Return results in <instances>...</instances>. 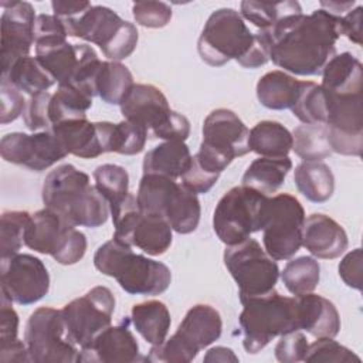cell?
I'll list each match as a JSON object with an SVG mask.
<instances>
[{
    "mask_svg": "<svg viewBox=\"0 0 363 363\" xmlns=\"http://www.w3.org/2000/svg\"><path fill=\"white\" fill-rule=\"evenodd\" d=\"M1 74L24 57L34 44L35 10L27 1H1Z\"/></svg>",
    "mask_w": 363,
    "mask_h": 363,
    "instance_id": "obj_16",
    "label": "cell"
},
{
    "mask_svg": "<svg viewBox=\"0 0 363 363\" xmlns=\"http://www.w3.org/2000/svg\"><path fill=\"white\" fill-rule=\"evenodd\" d=\"M322 89L330 94H362L363 67L352 52L335 54L322 69Z\"/></svg>",
    "mask_w": 363,
    "mask_h": 363,
    "instance_id": "obj_25",
    "label": "cell"
},
{
    "mask_svg": "<svg viewBox=\"0 0 363 363\" xmlns=\"http://www.w3.org/2000/svg\"><path fill=\"white\" fill-rule=\"evenodd\" d=\"M303 362L360 363V357L346 346L333 340V337H318V340L308 346Z\"/></svg>",
    "mask_w": 363,
    "mask_h": 363,
    "instance_id": "obj_43",
    "label": "cell"
},
{
    "mask_svg": "<svg viewBox=\"0 0 363 363\" xmlns=\"http://www.w3.org/2000/svg\"><path fill=\"white\" fill-rule=\"evenodd\" d=\"M7 298L1 296V308H0V347L9 346L13 342L18 340V315L11 306Z\"/></svg>",
    "mask_w": 363,
    "mask_h": 363,
    "instance_id": "obj_52",
    "label": "cell"
},
{
    "mask_svg": "<svg viewBox=\"0 0 363 363\" xmlns=\"http://www.w3.org/2000/svg\"><path fill=\"white\" fill-rule=\"evenodd\" d=\"M240 16L250 23H252L258 30L271 28L281 18L289 14L302 13V9L298 1L286 0V1H252L245 0L240 4Z\"/></svg>",
    "mask_w": 363,
    "mask_h": 363,
    "instance_id": "obj_39",
    "label": "cell"
},
{
    "mask_svg": "<svg viewBox=\"0 0 363 363\" xmlns=\"http://www.w3.org/2000/svg\"><path fill=\"white\" fill-rule=\"evenodd\" d=\"M337 269H339V277L347 286L362 291V285H363L362 248H354L350 252H347L339 262Z\"/></svg>",
    "mask_w": 363,
    "mask_h": 363,
    "instance_id": "obj_49",
    "label": "cell"
},
{
    "mask_svg": "<svg viewBox=\"0 0 363 363\" xmlns=\"http://www.w3.org/2000/svg\"><path fill=\"white\" fill-rule=\"evenodd\" d=\"M115 303L112 291L98 285L61 309L68 333L79 347L89 345L101 330L112 323Z\"/></svg>",
    "mask_w": 363,
    "mask_h": 363,
    "instance_id": "obj_13",
    "label": "cell"
},
{
    "mask_svg": "<svg viewBox=\"0 0 363 363\" xmlns=\"http://www.w3.org/2000/svg\"><path fill=\"white\" fill-rule=\"evenodd\" d=\"M347 234L332 217L313 213L305 218L302 228V245L320 259H333L347 250Z\"/></svg>",
    "mask_w": 363,
    "mask_h": 363,
    "instance_id": "obj_20",
    "label": "cell"
},
{
    "mask_svg": "<svg viewBox=\"0 0 363 363\" xmlns=\"http://www.w3.org/2000/svg\"><path fill=\"white\" fill-rule=\"evenodd\" d=\"M292 150L303 160L326 159L332 155L325 123H302L292 132Z\"/></svg>",
    "mask_w": 363,
    "mask_h": 363,
    "instance_id": "obj_37",
    "label": "cell"
},
{
    "mask_svg": "<svg viewBox=\"0 0 363 363\" xmlns=\"http://www.w3.org/2000/svg\"><path fill=\"white\" fill-rule=\"evenodd\" d=\"M130 320L136 332L152 346L166 340L172 323L167 306L155 299L133 305Z\"/></svg>",
    "mask_w": 363,
    "mask_h": 363,
    "instance_id": "obj_29",
    "label": "cell"
},
{
    "mask_svg": "<svg viewBox=\"0 0 363 363\" xmlns=\"http://www.w3.org/2000/svg\"><path fill=\"white\" fill-rule=\"evenodd\" d=\"M218 177H220V174L213 173V172L207 170L206 167H203L193 155L189 167L186 169V172L182 174L180 179H182V184L191 193L206 194L213 189V186L217 183Z\"/></svg>",
    "mask_w": 363,
    "mask_h": 363,
    "instance_id": "obj_47",
    "label": "cell"
},
{
    "mask_svg": "<svg viewBox=\"0 0 363 363\" xmlns=\"http://www.w3.org/2000/svg\"><path fill=\"white\" fill-rule=\"evenodd\" d=\"M129 318H123L121 323L109 325L101 330L89 345L81 347L78 362L91 363H135L146 360L140 356L139 345L129 329Z\"/></svg>",
    "mask_w": 363,
    "mask_h": 363,
    "instance_id": "obj_17",
    "label": "cell"
},
{
    "mask_svg": "<svg viewBox=\"0 0 363 363\" xmlns=\"http://www.w3.org/2000/svg\"><path fill=\"white\" fill-rule=\"evenodd\" d=\"M172 7L163 1H136L132 6V16L135 21L147 28L166 27L172 20Z\"/></svg>",
    "mask_w": 363,
    "mask_h": 363,
    "instance_id": "obj_44",
    "label": "cell"
},
{
    "mask_svg": "<svg viewBox=\"0 0 363 363\" xmlns=\"http://www.w3.org/2000/svg\"><path fill=\"white\" fill-rule=\"evenodd\" d=\"M223 330V320L220 312L206 303H197L191 306L177 330L174 337L196 357L197 353L214 343Z\"/></svg>",
    "mask_w": 363,
    "mask_h": 363,
    "instance_id": "obj_19",
    "label": "cell"
},
{
    "mask_svg": "<svg viewBox=\"0 0 363 363\" xmlns=\"http://www.w3.org/2000/svg\"><path fill=\"white\" fill-rule=\"evenodd\" d=\"M200 214L201 207L197 194L177 183L164 207L163 218L170 224L173 231L179 234H190L196 231Z\"/></svg>",
    "mask_w": 363,
    "mask_h": 363,
    "instance_id": "obj_32",
    "label": "cell"
},
{
    "mask_svg": "<svg viewBox=\"0 0 363 363\" xmlns=\"http://www.w3.org/2000/svg\"><path fill=\"white\" fill-rule=\"evenodd\" d=\"M62 21V20H61ZM68 37L96 44L109 61L128 58L136 48L139 33L130 21L105 6H91L75 18L62 21Z\"/></svg>",
    "mask_w": 363,
    "mask_h": 363,
    "instance_id": "obj_6",
    "label": "cell"
},
{
    "mask_svg": "<svg viewBox=\"0 0 363 363\" xmlns=\"http://www.w3.org/2000/svg\"><path fill=\"white\" fill-rule=\"evenodd\" d=\"M191 160V153L184 142L167 140L150 149L142 163L143 174H162L179 179L186 172Z\"/></svg>",
    "mask_w": 363,
    "mask_h": 363,
    "instance_id": "obj_26",
    "label": "cell"
},
{
    "mask_svg": "<svg viewBox=\"0 0 363 363\" xmlns=\"http://www.w3.org/2000/svg\"><path fill=\"white\" fill-rule=\"evenodd\" d=\"M294 182L299 193L312 203L328 201L335 190V176L330 167L318 160H303L295 167Z\"/></svg>",
    "mask_w": 363,
    "mask_h": 363,
    "instance_id": "obj_28",
    "label": "cell"
},
{
    "mask_svg": "<svg viewBox=\"0 0 363 363\" xmlns=\"http://www.w3.org/2000/svg\"><path fill=\"white\" fill-rule=\"evenodd\" d=\"M299 79L285 71H269L257 82V98L259 104L268 109H291L299 89Z\"/></svg>",
    "mask_w": 363,
    "mask_h": 363,
    "instance_id": "obj_30",
    "label": "cell"
},
{
    "mask_svg": "<svg viewBox=\"0 0 363 363\" xmlns=\"http://www.w3.org/2000/svg\"><path fill=\"white\" fill-rule=\"evenodd\" d=\"M92 4L85 0L79 1H67V0H54L51 3L54 16H57L60 20H71L86 11Z\"/></svg>",
    "mask_w": 363,
    "mask_h": 363,
    "instance_id": "obj_54",
    "label": "cell"
},
{
    "mask_svg": "<svg viewBox=\"0 0 363 363\" xmlns=\"http://www.w3.org/2000/svg\"><path fill=\"white\" fill-rule=\"evenodd\" d=\"M320 6H322V10L333 16L342 17L343 14L352 10V7L354 6V1L353 0L352 1H320Z\"/></svg>",
    "mask_w": 363,
    "mask_h": 363,
    "instance_id": "obj_57",
    "label": "cell"
},
{
    "mask_svg": "<svg viewBox=\"0 0 363 363\" xmlns=\"http://www.w3.org/2000/svg\"><path fill=\"white\" fill-rule=\"evenodd\" d=\"M35 58L58 85L69 84L82 55V44H69L65 37L43 38L34 43Z\"/></svg>",
    "mask_w": 363,
    "mask_h": 363,
    "instance_id": "obj_22",
    "label": "cell"
},
{
    "mask_svg": "<svg viewBox=\"0 0 363 363\" xmlns=\"http://www.w3.org/2000/svg\"><path fill=\"white\" fill-rule=\"evenodd\" d=\"M52 94L50 92H40L31 95L30 99L26 102V108L23 112V121L26 126L33 130H48L51 129V115H50V104H51Z\"/></svg>",
    "mask_w": 363,
    "mask_h": 363,
    "instance_id": "obj_45",
    "label": "cell"
},
{
    "mask_svg": "<svg viewBox=\"0 0 363 363\" xmlns=\"http://www.w3.org/2000/svg\"><path fill=\"white\" fill-rule=\"evenodd\" d=\"M279 274L285 288L294 296H301L313 292L318 286L320 279V265L313 257L302 255L289 259Z\"/></svg>",
    "mask_w": 363,
    "mask_h": 363,
    "instance_id": "obj_36",
    "label": "cell"
},
{
    "mask_svg": "<svg viewBox=\"0 0 363 363\" xmlns=\"http://www.w3.org/2000/svg\"><path fill=\"white\" fill-rule=\"evenodd\" d=\"M268 196L247 187L230 189L213 213V230L225 245L238 244L261 231L267 218Z\"/></svg>",
    "mask_w": 363,
    "mask_h": 363,
    "instance_id": "obj_7",
    "label": "cell"
},
{
    "mask_svg": "<svg viewBox=\"0 0 363 363\" xmlns=\"http://www.w3.org/2000/svg\"><path fill=\"white\" fill-rule=\"evenodd\" d=\"M224 264L238 286L240 298L268 294L275 289L279 278L277 261L254 238L227 245Z\"/></svg>",
    "mask_w": 363,
    "mask_h": 363,
    "instance_id": "obj_11",
    "label": "cell"
},
{
    "mask_svg": "<svg viewBox=\"0 0 363 363\" xmlns=\"http://www.w3.org/2000/svg\"><path fill=\"white\" fill-rule=\"evenodd\" d=\"M251 152L262 157H282L292 150V133L277 121H261L248 136Z\"/></svg>",
    "mask_w": 363,
    "mask_h": 363,
    "instance_id": "obj_33",
    "label": "cell"
},
{
    "mask_svg": "<svg viewBox=\"0 0 363 363\" xmlns=\"http://www.w3.org/2000/svg\"><path fill=\"white\" fill-rule=\"evenodd\" d=\"M1 77L30 96L45 92L55 84L54 78L43 68L38 60L30 55L17 60L6 74H1Z\"/></svg>",
    "mask_w": 363,
    "mask_h": 363,
    "instance_id": "obj_35",
    "label": "cell"
},
{
    "mask_svg": "<svg viewBox=\"0 0 363 363\" xmlns=\"http://www.w3.org/2000/svg\"><path fill=\"white\" fill-rule=\"evenodd\" d=\"M41 199L47 208L74 227H101L111 213L108 201L89 183V176L71 163L61 164L45 176Z\"/></svg>",
    "mask_w": 363,
    "mask_h": 363,
    "instance_id": "obj_2",
    "label": "cell"
},
{
    "mask_svg": "<svg viewBox=\"0 0 363 363\" xmlns=\"http://www.w3.org/2000/svg\"><path fill=\"white\" fill-rule=\"evenodd\" d=\"M0 101H1V111H0V122L9 123L16 121L20 115H23L26 108V101L21 92L13 86L4 77L0 81Z\"/></svg>",
    "mask_w": 363,
    "mask_h": 363,
    "instance_id": "obj_48",
    "label": "cell"
},
{
    "mask_svg": "<svg viewBox=\"0 0 363 363\" xmlns=\"http://www.w3.org/2000/svg\"><path fill=\"white\" fill-rule=\"evenodd\" d=\"M242 311L238 322L247 353L261 352L274 337L299 330L296 298L284 296L275 289L264 295L240 298Z\"/></svg>",
    "mask_w": 363,
    "mask_h": 363,
    "instance_id": "obj_5",
    "label": "cell"
},
{
    "mask_svg": "<svg viewBox=\"0 0 363 363\" xmlns=\"http://www.w3.org/2000/svg\"><path fill=\"white\" fill-rule=\"evenodd\" d=\"M64 150L81 159H94L104 153L96 122H89L86 116L61 121L50 129Z\"/></svg>",
    "mask_w": 363,
    "mask_h": 363,
    "instance_id": "obj_24",
    "label": "cell"
},
{
    "mask_svg": "<svg viewBox=\"0 0 363 363\" xmlns=\"http://www.w3.org/2000/svg\"><path fill=\"white\" fill-rule=\"evenodd\" d=\"M203 139L194 157L207 170L221 172L235 159L251 152L248 145L250 129L230 109L211 111L203 122Z\"/></svg>",
    "mask_w": 363,
    "mask_h": 363,
    "instance_id": "obj_8",
    "label": "cell"
},
{
    "mask_svg": "<svg viewBox=\"0 0 363 363\" xmlns=\"http://www.w3.org/2000/svg\"><path fill=\"white\" fill-rule=\"evenodd\" d=\"M362 11L363 7L357 6L356 9L343 14L339 20L340 34L346 35L352 43L362 44Z\"/></svg>",
    "mask_w": 363,
    "mask_h": 363,
    "instance_id": "obj_53",
    "label": "cell"
},
{
    "mask_svg": "<svg viewBox=\"0 0 363 363\" xmlns=\"http://www.w3.org/2000/svg\"><path fill=\"white\" fill-rule=\"evenodd\" d=\"M203 362L206 363H228V362H238V356L225 346H216L207 350V353L203 357Z\"/></svg>",
    "mask_w": 363,
    "mask_h": 363,
    "instance_id": "obj_56",
    "label": "cell"
},
{
    "mask_svg": "<svg viewBox=\"0 0 363 363\" xmlns=\"http://www.w3.org/2000/svg\"><path fill=\"white\" fill-rule=\"evenodd\" d=\"M303 223L305 211L295 196L279 193L269 199L262 227L267 254L275 261L291 259L302 247Z\"/></svg>",
    "mask_w": 363,
    "mask_h": 363,
    "instance_id": "obj_12",
    "label": "cell"
},
{
    "mask_svg": "<svg viewBox=\"0 0 363 363\" xmlns=\"http://www.w3.org/2000/svg\"><path fill=\"white\" fill-rule=\"evenodd\" d=\"M133 75L119 61H102L95 79L96 95L109 105H121L133 86Z\"/></svg>",
    "mask_w": 363,
    "mask_h": 363,
    "instance_id": "obj_34",
    "label": "cell"
},
{
    "mask_svg": "<svg viewBox=\"0 0 363 363\" xmlns=\"http://www.w3.org/2000/svg\"><path fill=\"white\" fill-rule=\"evenodd\" d=\"M111 216L115 240L138 247L149 255H162L170 248L173 240L170 224L157 214L140 211L135 194L129 193L116 208L111 210Z\"/></svg>",
    "mask_w": 363,
    "mask_h": 363,
    "instance_id": "obj_10",
    "label": "cell"
},
{
    "mask_svg": "<svg viewBox=\"0 0 363 363\" xmlns=\"http://www.w3.org/2000/svg\"><path fill=\"white\" fill-rule=\"evenodd\" d=\"M31 214L28 211H4L0 220L1 258L14 255L24 244V235Z\"/></svg>",
    "mask_w": 363,
    "mask_h": 363,
    "instance_id": "obj_42",
    "label": "cell"
},
{
    "mask_svg": "<svg viewBox=\"0 0 363 363\" xmlns=\"http://www.w3.org/2000/svg\"><path fill=\"white\" fill-rule=\"evenodd\" d=\"M86 251V237L79 230L74 228L64 247L52 258L61 265H72L81 261Z\"/></svg>",
    "mask_w": 363,
    "mask_h": 363,
    "instance_id": "obj_51",
    "label": "cell"
},
{
    "mask_svg": "<svg viewBox=\"0 0 363 363\" xmlns=\"http://www.w3.org/2000/svg\"><path fill=\"white\" fill-rule=\"evenodd\" d=\"M95 187L109 204V211L116 208L129 194V174L125 167L105 163L94 170Z\"/></svg>",
    "mask_w": 363,
    "mask_h": 363,
    "instance_id": "obj_41",
    "label": "cell"
},
{
    "mask_svg": "<svg viewBox=\"0 0 363 363\" xmlns=\"http://www.w3.org/2000/svg\"><path fill=\"white\" fill-rule=\"evenodd\" d=\"M0 153L6 162L34 172L48 169L68 155L50 129L31 135L24 132L7 133L0 140Z\"/></svg>",
    "mask_w": 363,
    "mask_h": 363,
    "instance_id": "obj_15",
    "label": "cell"
},
{
    "mask_svg": "<svg viewBox=\"0 0 363 363\" xmlns=\"http://www.w3.org/2000/svg\"><path fill=\"white\" fill-rule=\"evenodd\" d=\"M50 289V274L44 262L31 254L1 258V296L13 303L31 305Z\"/></svg>",
    "mask_w": 363,
    "mask_h": 363,
    "instance_id": "obj_14",
    "label": "cell"
},
{
    "mask_svg": "<svg viewBox=\"0 0 363 363\" xmlns=\"http://www.w3.org/2000/svg\"><path fill=\"white\" fill-rule=\"evenodd\" d=\"M292 169V160L282 157H257L251 162L242 174V186L251 187L265 196L275 193L285 182L288 172Z\"/></svg>",
    "mask_w": 363,
    "mask_h": 363,
    "instance_id": "obj_27",
    "label": "cell"
},
{
    "mask_svg": "<svg viewBox=\"0 0 363 363\" xmlns=\"http://www.w3.org/2000/svg\"><path fill=\"white\" fill-rule=\"evenodd\" d=\"M197 51L211 67L235 60L244 68H258L269 61L258 35L251 33L240 13L230 7L210 14L199 37Z\"/></svg>",
    "mask_w": 363,
    "mask_h": 363,
    "instance_id": "obj_3",
    "label": "cell"
},
{
    "mask_svg": "<svg viewBox=\"0 0 363 363\" xmlns=\"http://www.w3.org/2000/svg\"><path fill=\"white\" fill-rule=\"evenodd\" d=\"M105 153L115 152L119 155H138L143 150L147 140V130L130 121L123 119L119 123L98 122Z\"/></svg>",
    "mask_w": 363,
    "mask_h": 363,
    "instance_id": "obj_31",
    "label": "cell"
},
{
    "mask_svg": "<svg viewBox=\"0 0 363 363\" xmlns=\"http://www.w3.org/2000/svg\"><path fill=\"white\" fill-rule=\"evenodd\" d=\"M94 265L101 274L115 278L129 295H160L172 282L167 265L135 254L130 245L113 237L98 247L94 254Z\"/></svg>",
    "mask_w": 363,
    "mask_h": 363,
    "instance_id": "obj_4",
    "label": "cell"
},
{
    "mask_svg": "<svg viewBox=\"0 0 363 363\" xmlns=\"http://www.w3.org/2000/svg\"><path fill=\"white\" fill-rule=\"evenodd\" d=\"M281 339L278 340L275 346V359L281 363H296V362H303L305 354L308 352V340L303 333L299 330L285 333L279 336Z\"/></svg>",
    "mask_w": 363,
    "mask_h": 363,
    "instance_id": "obj_46",
    "label": "cell"
},
{
    "mask_svg": "<svg viewBox=\"0 0 363 363\" xmlns=\"http://www.w3.org/2000/svg\"><path fill=\"white\" fill-rule=\"evenodd\" d=\"M74 228L58 213L44 207L31 214L24 235V245L35 252L54 257L64 247Z\"/></svg>",
    "mask_w": 363,
    "mask_h": 363,
    "instance_id": "obj_21",
    "label": "cell"
},
{
    "mask_svg": "<svg viewBox=\"0 0 363 363\" xmlns=\"http://www.w3.org/2000/svg\"><path fill=\"white\" fill-rule=\"evenodd\" d=\"M92 106V96L71 84L58 85V89L51 96L50 115L51 123L55 125L61 121L86 116V111Z\"/></svg>",
    "mask_w": 363,
    "mask_h": 363,
    "instance_id": "obj_40",
    "label": "cell"
},
{
    "mask_svg": "<svg viewBox=\"0 0 363 363\" xmlns=\"http://www.w3.org/2000/svg\"><path fill=\"white\" fill-rule=\"evenodd\" d=\"M24 342L31 363H74L79 349L68 333L61 309H35L26 325Z\"/></svg>",
    "mask_w": 363,
    "mask_h": 363,
    "instance_id": "obj_9",
    "label": "cell"
},
{
    "mask_svg": "<svg viewBox=\"0 0 363 363\" xmlns=\"http://www.w3.org/2000/svg\"><path fill=\"white\" fill-rule=\"evenodd\" d=\"M119 106L123 118L143 126L147 136H152L173 111L164 94L152 84H133Z\"/></svg>",
    "mask_w": 363,
    "mask_h": 363,
    "instance_id": "obj_18",
    "label": "cell"
},
{
    "mask_svg": "<svg viewBox=\"0 0 363 363\" xmlns=\"http://www.w3.org/2000/svg\"><path fill=\"white\" fill-rule=\"evenodd\" d=\"M0 362L1 363H10V362H18V363L30 362L31 363L26 342L18 339L9 346L0 347Z\"/></svg>",
    "mask_w": 363,
    "mask_h": 363,
    "instance_id": "obj_55",
    "label": "cell"
},
{
    "mask_svg": "<svg viewBox=\"0 0 363 363\" xmlns=\"http://www.w3.org/2000/svg\"><path fill=\"white\" fill-rule=\"evenodd\" d=\"M296 298L299 330L313 337H335L340 330V316L328 298L309 292Z\"/></svg>",
    "mask_w": 363,
    "mask_h": 363,
    "instance_id": "obj_23",
    "label": "cell"
},
{
    "mask_svg": "<svg viewBox=\"0 0 363 363\" xmlns=\"http://www.w3.org/2000/svg\"><path fill=\"white\" fill-rule=\"evenodd\" d=\"M190 135V122L189 119L176 112L172 111L169 119L150 136L153 139H163L164 142L167 140H177V142H184Z\"/></svg>",
    "mask_w": 363,
    "mask_h": 363,
    "instance_id": "obj_50",
    "label": "cell"
},
{
    "mask_svg": "<svg viewBox=\"0 0 363 363\" xmlns=\"http://www.w3.org/2000/svg\"><path fill=\"white\" fill-rule=\"evenodd\" d=\"M291 111L302 123H326L328 104L322 86L312 81H301Z\"/></svg>",
    "mask_w": 363,
    "mask_h": 363,
    "instance_id": "obj_38",
    "label": "cell"
},
{
    "mask_svg": "<svg viewBox=\"0 0 363 363\" xmlns=\"http://www.w3.org/2000/svg\"><path fill=\"white\" fill-rule=\"evenodd\" d=\"M340 17L322 9L311 14H289L267 30L255 33L268 58L295 75H319L336 54Z\"/></svg>",
    "mask_w": 363,
    "mask_h": 363,
    "instance_id": "obj_1",
    "label": "cell"
}]
</instances>
